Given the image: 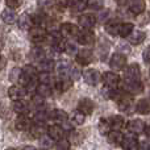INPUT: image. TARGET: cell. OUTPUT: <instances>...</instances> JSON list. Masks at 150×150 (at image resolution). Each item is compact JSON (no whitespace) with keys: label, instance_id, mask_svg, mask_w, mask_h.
I'll use <instances>...</instances> for the list:
<instances>
[{"label":"cell","instance_id":"1","mask_svg":"<svg viewBox=\"0 0 150 150\" xmlns=\"http://www.w3.org/2000/svg\"><path fill=\"white\" fill-rule=\"evenodd\" d=\"M37 76H38V74H37L36 67L32 65H26L21 70V76L18 79V82H20L21 87H24L28 92V88L34 87V82L37 80Z\"/></svg>","mask_w":150,"mask_h":150},{"label":"cell","instance_id":"2","mask_svg":"<svg viewBox=\"0 0 150 150\" xmlns=\"http://www.w3.org/2000/svg\"><path fill=\"white\" fill-rule=\"evenodd\" d=\"M46 36L47 32L42 26H34L29 30V40L34 44H41V42L46 41Z\"/></svg>","mask_w":150,"mask_h":150},{"label":"cell","instance_id":"3","mask_svg":"<svg viewBox=\"0 0 150 150\" xmlns=\"http://www.w3.org/2000/svg\"><path fill=\"white\" fill-rule=\"evenodd\" d=\"M141 78V71H140V66L137 63L128 66L124 70V80L125 82H138Z\"/></svg>","mask_w":150,"mask_h":150},{"label":"cell","instance_id":"4","mask_svg":"<svg viewBox=\"0 0 150 150\" xmlns=\"http://www.w3.org/2000/svg\"><path fill=\"white\" fill-rule=\"evenodd\" d=\"M117 107L121 112H125V113H130L133 108V99L132 95H128V93H124V95L117 96Z\"/></svg>","mask_w":150,"mask_h":150},{"label":"cell","instance_id":"5","mask_svg":"<svg viewBox=\"0 0 150 150\" xmlns=\"http://www.w3.org/2000/svg\"><path fill=\"white\" fill-rule=\"evenodd\" d=\"M76 41L80 45L90 46V45H92L95 42V34L90 29H82V30H79V33L76 36Z\"/></svg>","mask_w":150,"mask_h":150},{"label":"cell","instance_id":"6","mask_svg":"<svg viewBox=\"0 0 150 150\" xmlns=\"http://www.w3.org/2000/svg\"><path fill=\"white\" fill-rule=\"evenodd\" d=\"M59 33H61V36L65 37V38H73V37L76 38L78 33H79V28L71 23H65L61 25Z\"/></svg>","mask_w":150,"mask_h":150},{"label":"cell","instance_id":"7","mask_svg":"<svg viewBox=\"0 0 150 150\" xmlns=\"http://www.w3.org/2000/svg\"><path fill=\"white\" fill-rule=\"evenodd\" d=\"M76 62L82 66H87L92 62L93 59V54H92V50L91 49H80L78 50L76 53Z\"/></svg>","mask_w":150,"mask_h":150},{"label":"cell","instance_id":"8","mask_svg":"<svg viewBox=\"0 0 150 150\" xmlns=\"http://www.w3.org/2000/svg\"><path fill=\"white\" fill-rule=\"evenodd\" d=\"M127 65V57L124 54H119V53H115L111 57V61H109V66H111L112 70L120 71L125 67Z\"/></svg>","mask_w":150,"mask_h":150},{"label":"cell","instance_id":"9","mask_svg":"<svg viewBox=\"0 0 150 150\" xmlns=\"http://www.w3.org/2000/svg\"><path fill=\"white\" fill-rule=\"evenodd\" d=\"M122 88L128 95H137V93H141L144 91V84L140 80L138 82H124Z\"/></svg>","mask_w":150,"mask_h":150},{"label":"cell","instance_id":"10","mask_svg":"<svg viewBox=\"0 0 150 150\" xmlns=\"http://www.w3.org/2000/svg\"><path fill=\"white\" fill-rule=\"evenodd\" d=\"M83 78H84L86 83L90 86L99 84L101 80V75L99 74V71L95 70V69H88V70H86L84 73H83Z\"/></svg>","mask_w":150,"mask_h":150},{"label":"cell","instance_id":"11","mask_svg":"<svg viewBox=\"0 0 150 150\" xmlns=\"http://www.w3.org/2000/svg\"><path fill=\"white\" fill-rule=\"evenodd\" d=\"M101 79H103L105 87L117 90V87L120 86V76L115 73H105L103 76H101Z\"/></svg>","mask_w":150,"mask_h":150},{"label":"cell","instance_id":"12","mask_svg":"<svg viewBox=\"0 0 150 150\" xmlns=\"http://www.w3.org/2000/svg\"><path fill=\"white\" fill-rule=\"evenodd\" d=\"M8 96L12 99L13 101L17 100H24V98L26 96V90L21 86H12L8 90Z\"/></svg>","mask_w":150,"mask_h":150},{"label":"cell","instance_id":"13","mask_svg":"<svg viewBox=\"0 0 150 150\" xmlns=\"http://www.w3.org/2000/svg\"><path fill=\"white\" fill-rule=\"evenodd\" d=\"M93 109H95V104H93V101L91 99H82L78 103V112L83 113L84 116L91 115L93 112Z\"/></svg>","mask_w":150,"mask_h":150},{"label":"cell","instance_id":"14","mask_svg":"<svg viewBox=\"0 0 150 150\" xmlns=\"http://www.w3.org/2000/svg\"><path fill=\"white\" fill-rule=\"evenodd\" d=\"M127 129L129 130L130 133H133V134H141V133L145 130V122L138 119L130 120L127 124Z\"/></svg>","mask_w":150,"mask_h":150},{"label":"cell","instance_id":"15","mask_svg":"<svg viewBox=\"0 0 150 150\" xmlns=\"http://www.w3.org/2000/svg\"><path fill=\"white\" fill-rule=\"evenodd\" d=\"M47 136L54 141H59V140H62L63 136H65V129L58 124L50 125V127L47 128Z\"/></svg>","mask_w":150,"mask_h":150},{"label":"cell","instance_id":"16","mask_svg":"<svg viewBox=\"0 0 150 150\" xmlns=\"http://www.w3.org/2000/svg\"><path fill=\"white\" fill-rule=\"evenodd\" d=\"M127 5L133 15H141L145 11V1L144 0H128Z\"/></svg>","mask_w":150,"mask_h":150},{"label":"cell","instance_id":"17","mask_svg":"<svg viewBox=\"0 0 150 150\" xmlns=\"http://www.w3.org/2000/svg\"><path fill=\"white\" fill-rule=\"evenodd\" d=\"M73 86V79L67 76H59V79L55 82V90L59 93H63Z\"/></svg>","mask_w":150,"mask_h":150},{"label":"cell","instance_id":"18","mask_svg":"<svg viewBox=\"0 0 150 150\" xmlns=\"http://www.w3.org/2000/svg\"><path fill=\"white\" fill-rule=\"evenodd\" d=\"M17 24H18V28L23 29V30H30V29L34 26L33 20H32V16L26 15V13H23V15L18 17Z\"/></svg>","mask_w":150,"mask_h":150},{"label":"cell","instance_id":"19","mask_svg":"<svg viewBox=\"0 0 150 150\" xmlns=\"http://www.w3.org/2000/svg\"><path fill=\"white\" fill-rule=\"evenodd\" d=\"M32 125H33V122L28 116H18L15 122V127L17 130H29Z\"/></svg>","mask_w":150,"mask_h":150},{"label":"cell","instance_id":"20","mask_svg":"<svg viewBox=\"0 0 150 150\" xmlns=\"http://www.w3.org/2000/svg\"><path fill=\"white\" fill-rule=\"evenodd\" d=\"M78 24L80 26H83L84 29L92 28L96 24V17L93 15H82L78 17Z\"/></svg>","mask_w":150,"mask_h":150},{"label":"cell","instance_id":"21","mask_svg":"<svg viewBox=\"0 0 150 150\" xmlns=\"http://www.w3.org/2000/svg\"><path fill=\"white\" fill-rule=\"evenodd\" d=\"M108 122H109L111 129L117 130V132H120V129H122L125 125V120L121 115H115V116H112L111 119L108 120Z\"/></svg>","mask_w":150,"mask_h":150},{"label":"cell","instance_id":"22","mask_svg":"<svg viewBox=\"0 0 150 150\" xmlns=\"http://www.w3.org/2000/svg\"><path fill=\"white\" fill-rule=\"evenodd\" d=\"M13 111L18 115V116H26L29 112V104L25 100H17L13 101Z\"/></svg>","mask_w":150,"mask_h":150},{"label":"cell","instance_id":"23","mask_svg":"<svg viewBox=\"0 0 150 150\" xmlns=\"http://www.w3.org/2000/svg\"><path fill=\"white\" fill-rule=\"evenodd\" d=\"M49 119H52L53 121H55V122H61V124H63V122L67 121L69 116L65 111H62V109H54V111H52L49 113Z\"/></svg>","mask_w":150,"mask_h":150},{"label":"cell","instance_id":"24","mask_svg":"<svg viewBox=\"0 0 150 150\" xmlns=\"http://www.w3.org/2000/svg\"><path fill=\"white\" fill-rule=\"evenodd\" d=\"M46 41L52 47L58 46V45L62 44V36H61V33H58L57 30H53V32H50V33H47Z\"/></svg>","mask_w":150,"mask_h":150},{"label":"cell","instance_id":"25","mask_svg":"<svg viewBox=\"0 0 150 150\" xmlns=\"http://www.w3.org/2000/svg\"><path fill=\"white\" fill-rule=\"evenodd\" d=\"M138 145V141L134 136H124V140L121 142V148L124 150H133Z\"/></svg>","mask_w":150,"mask_h":150},{"label":"cell","instance_id":"26","mask_svg":"<svg viewBox=\"0 0 150 150\" xmlns=\"http://www.w3.org/2000/svg\"><path fill=\"white\" fill-rule=\"evenodd\" d=\"M38 67H40V70H42V73H50V71L54 70L55 62L52 58H44L42 61H40Z\"/></svg>","mask_w":150,"mask_h":150},{"label":"cell","instance_id":"27","mask_svg":"<svg viewBox=\"0 0 150 150\" xmlns=\"http://www.w3.org/2000/svg\"><path fill=\"white\" fill-rule=\"evenodd\" d=\"M122 140H124V134L117 132V130H112V132L108 133V141H109V144H112V145L121 146Z\"/></svg>","mask_w":150,"mask_h":150},{"label":"cell","instance_id":"28","mask_svg":"<svg viewBox=\"0 0 150 150\" xmlns=\"http://www.w3.org/2000/svg\"><path fill=\"white\" fill-rule=\"evenodd\" d=\"M145 38H146V34L144 33V32H141V30L134 32L133 30V33L129 36V42L132 45H140L145 41Z\"/></svg>","mask_w":150,"mask_h":150},{"label":"cell","instance_id":"29","mask_svg":"<svg viewBox=\"0 0 150 150\" xmlns=\"http://www.w3.org/2000/svg\"><path fill=\"white\" fill-rule=\"evenodd\" d=\"M136 111L141 115H149L150 113V100L149 99H141L136 105Z\"/></svg>","mask_w":150,"mask_h":150},{"label":"cell","instance_id":"30","mask_svg":"<svg viewBox=\"0 0 150 150\" xmlns=\"http://www.w3.org/2000/svg\"><path fill=\"white\" fill-rule=\"evenodd\" d=\"M133 24L130 23H124V24H120L119 26V36L121 37H129L130 34L133 33Z\"/></svg>","mask_w":150,"mask_h":150},{"label":"cell","instance_id":"31","mask_svg":"<svg viewBox=\"0 0 150 150\" xmlns=\"http://www.w3.org/2000/svg\"><path fill=\"white\" fill-rule=\"evenodd\" d=\"M36 92H37V95H40L41 98L45 99L53 93V88L49 84H38L36 87Z\"/></svg>","mask_w":150,"mask_h":150},{"label":"cell","instance_id":"32","mask_svg":"<svg viewBox=\"0 0 150 150\" xmlns=\"http://www.w3.org/2000/svg\"><path fill=\"white\" fill-rule=\"evenodd\" d=\"M30 133L33 137L36 138H41L42 136H45V132H46V128L44 127V124H33L32 125L30 129Z\"/></svg>","mask_w":150,"mask_h":150},{"label":"cell","instance_id":"33","mask_svg":"<svg viewBox=\"0 0 150 150\" xmlns=\"http://www.w3.org/2000/svg\"><path fill=\"white\" fill-rule=\"evenodd\" d=\"M16 13L13 12L12 9H4L1 12V20L4 21L5 24H13L16 23Z\"/></svg>","mask_w":150,"mask_h":150},{"label":"cell","instance_id":"34","mask_svg":"<svg viewBox=\"0 0 150 150\" xmlns=\"http://www.w3.org/2000/svg\"><path fill=\"white\" fill-rule=\"evenodd\" d=\"M84 140V136L82 132H71L70 133V138H69V142L74 144V145H80Z\"/></svg>","mask_w":150,"mask_h":150},{"label":"cell","instance_id":"35","mask_svg":"<svg viewBox=\"0 0 150 150\" xmlns=\"http://www.w3.org/2000/svg\"><path fill=\"white\" fill-rule=\"evenodd\" d=\"M119 26L120 24L116 23V21H111L105 25V32L111 36H119Z\"/></svg>","mask_w":150,"mask_h":150},{"label":"cell","instance_id":"36","mask_svg":"<svg viewBox=\"0 0 150 150\" xmlns=\"http://www.w3.org/2000/svg\"><path fill=\"white\" fill-rule=\"evenodd\" d=\"M29 57L34 61H42L45 58V52L41 49V47H33L29 54Z\"/></svg>","mask_w":150,"mask_h":150},{"label":"cell","instance_id":"37","mask_svg":"<svg viewBox=\"0 0 150 150\" xmlns=\"http://www.w3.org/2000/svg\"><path fill=\"white\" fill-rule=\"evenodd\" d=\"M99 132L103 136H108V133L111 132V127H109V122L107 119H101L99 121Z\"/></svg>","mask_w":150,"mask_h":150},{"label":"cell","instance_id":"38","mask_svg":"<svg viewBox=\"0 0 150 150\" xmlns=\"http://www.w3.org/2000/svg\"><path fill=\"white\" fill-rule=\"evenodd\" d=\"M87 4H88V0H73L71 7L76 12H82V11H84L87 8Z\"/></svg>","mask_w":150,"mask_h":150},{"label":"cell","instance_id":"39","mask_svg":"<svg viewBox=\"0 0 150 150\" xmlns=\"http://www.w3.org/2000/svg\"><path fill=\"white\" fill-rule=\"evenodd\" d=\"M37 79H38V82H40V84H49L50 86V83L53 82V75L50 74V73H40L38 74V76H37Z\"/></svg>","mask_w":150,"mask_h":150},{"label":"cell","instance_id":"40","mask_svg":"<svg viewBox=\"0 0 150 150\" xmlns=\"http://www.w3.org/2000/svg\"><path fill=\"white\" fill-rule=\"evenodd\" d=\"M101 93L105 99H116L117 98V90H113V88H109L104 86L103 90H101Z\"/></svg>","mask_w":150,"mask_h":150},{"label":"cell","instance_id":"41","mask_svg":"<svg viewBox=\"0 0 150 150\" xmlns=\"http://www.w3.org/2000/svg\"><path fill=\"white\" fill-rule=\"evenodd\" d=\"M47 119H49V113H46V112H44V111H38L34 115V121H36V124H44Z\"/></svg>","mask_w":150,"mask_h":150},{"label":"cell","instance_id":"42","mask_svg":"<svg viewBox=\"0 0 150 150\" xmlns=\"http://www.w3.org/2000/svg\"><path fill=\"white\" fill-rule=\"evenodd\" d=\"M32 105H33L34 108H37V109L42 108V107L45 105V99L41 98L40 95H37V93H36V95L32 98Z\"/></svg>","mask_w":150,"mask_h":150},{"label":"cell","instance_id":"43","mask_svg":"<svg viewBox=\"0 0 150 150\" xmlns=\"http://www.w3.org/2000/svg\"><path fill=\"white\" fill-rule=\"evenodd\" d=\"M70 145H71V144L69 142V140H65V138H62V140L57 141V144H55V148H57V150H70Z\"/></svg>","mask_w":150,"mask_h":150},{"label":"cell","instance_id":"44","mask_svg":"<svg viewBox=\"0 0 150 150\" xmlns=\"http://www.w3.org/2000/svg\"><path fill=\"white\" fill-rule=\"evenodd\" d=\"M104 5V0H88L87 7H90L91 9H101Z\"/></svg>","mask_w":150,"mask_h":150},{"label":"cell","instance_id":"45","mask_svg":"<svg viewBox=\"0 0 150 150\" xmlns=\"http://www.w3.org/2000/svg\"><path fill=\"white\" fill-rule=\"evenodd\" d=\"M40 144H41V146L44 149H49L50 146H52V144H53V140L47 134H45V136H42V137L40 138Z\"/></svg>","mask_w":150,"mask_h":150},{"label":"cell","instance_id":"46","mask_svg":"<svg viewBox=\"0 0 150 150\" xmlns=\"http://www.w3.org/2000/svg\"><path fill=\"white\" fill-rule=\"evenodd\" d=\"M21 76V69L18 67H15L11 70V74H9V80L11 82H16V80H18Z\"/></svg>","mask_w":150,"mask_h":150},{"label":"cell","instance_id":"47","mask_svg":"<svg viewBox=\"0 0 150 150\" xmlns=\"http://www.w3.org/2000/svg\"><path fill=\"white\" fill-rule=\"evenodd\" d=\"M65 52L67 53L69 55H73V54H75V55H76V53H78L76 45H75V44H73V42H67V44L65 45Z\"/></svg>","mask_w":150,"mask_h":150},{"label":"cell","instance_id":"48","mask_svg":"<svg viewBox=\"0 0 150 150\" xmlns=\"http://www.w3.org/2000/svg\"><path fill=\"white\" fill-rule=\"evenodd\" d=\"M84 119H86V116L83 113H80V112H75L74 116H73V122L75 125H82L83 122H84Z\"/></svg>","mask_w":150,"mask_h":150},{"label":"cell","instance_id":"49","mask_svg":"<svg viewBox=\"0 0 150 150\" xmlns=\"http://www.w3.org/2000/svg\"><path fill=\"white\" fill-rule=\"evenodd\" d=\"M23 3L24 0H5V4L9 7V9H17L18 7H21Z\"/></svg>","mask_w":150,"mask_h":150},{"label":"cell","instance_id":"50","mask_svg":"<svg viewBox=\"0 0 150 150\" xmlns=\"http://www.w3.org/2000/svg\"><path fill=\"white\" fill-rule=\"evenodd\" d=\"M55 3V0H38V4L40 7H44V8H49L53 7Z\"/></svg>","mask_w":150,"mask_h":150},{"label":"cell","instance_id":"51","mask_svg":"<svg viewBox=\"0 0 150 150\" xmlns=\"http://www.w3.org/2000/svg\"><path fill=\"white\" fill-rule=\"evenodd\" d=\"M55 3H57L59 7H71V4H73V0H55Z\"/></svg>","mask_w":150,"mask_h":150},{"label":"cell","instance_id":"52","mask_svg":"<svg viewBox=\"0 0 150 150\" xmlns=\"http://www.w3.org/2000/svg\"><path fill=\"white\" fill-rule=\"evenodd\" d=\"M142 57H144V61H145L146 63H150V46L145 49V52H144Z\"/></svg>","mask_w":150,"mask_h":150},{"label":"cell","instance_id":"53","mask_svg":"<svg viewBox=\"0 0 150 150\" xmlns=\"http://www.w3.org/2000/svg\"><path fill=\"white\" fill-rule=\"evenodd\" d=\"M109 15V11H103V12L99 13V21L100 23H103V21L107 20V16Z\"/></svg>","mask_w":150,"mask_h":150},{"label":"cell","instance_id":"54","mask_svg":"<svg viewBox=\"0 0 150 150\" xmlns=\"http://www.w3.org/2000/svg\"><path fill=\"white\" fill-rule=\"evenodd\" d=\"M137 148H138V150H150L149 144H146V142H141V144H138Z\"/></svg>","mask_w":150,"mask_h":150},{"label":"cell","instance_id":"55","mask_svg":"<svg viewBox=\"0 0 150 150\" xmlns=\"http://www.w3.org/2000/svg\"><path fill=\"white\" fill-rule=\"evenodd\" d=\"M5 66H7V61H5L4 57H0V71L4 70Z\"/></svg>","mask_w":150,"mask_h":150},{"label":"cell","instance_id":"56","mask_svg":"<svg viewBox=\"0 0 150 150\" xmlns=\"http://www.w3.org/2000/svg\"><path fill=\"white\" fill-rule=\"evenodd\" d=\"M144 132H145V134L148 136V137H150V125L149 127H145V130H144Z\"/></svg>","mask_w":150,"mask_h":150},{"label":"cell","instance_id":"57","mask_svg":"<svg viewBox=\"0 0 150 150\" xmlns=\"http://www.w3.org/2000/svg\"><path fill=\"white\" fill-rule=\"evenodd\" d=\"M116 3L117 4H120V5H125L128 3V0H116Z\"/></svg>","mask_w":150,"mask_h":150},{"label":"cell","instance_id":"58","mask_svg":"<svg viewBox=\"0 0 150 150\" xmlns=\"http://www.w3.org/2000/svg\"><path fill=\"white\" fill-rule=\"evenodd\" d=\"M21 150H37L36 148H33V146H24Z\"/></svg>","mask_w":150,"mask_h":150},{"label":"cell","instance_id":"59","mask_svg":"<svg viewBox=\"0 0 150 150\" xmlns=\"http://www.w3.org/2000/svg\"><path fill=\"white\" fill-rule=\"evenodd\" d=\"M5 150H16V149H12V148H9V149H5Z\"/></svg>","mask_w":150,"mask_h":150},{"label":"cell","instance_id":"60","mask_svg":"<svg viewBox=\"0 0 150 150\" xmlns=\"http://www.w3.org/2000/svg\"><path fill=\"white\" fill-rule=\"evenodd\" d=\"M0 112H1V104H0Z\"/></svg>","mask_w":150,"mask_h":150}]
</instances>
